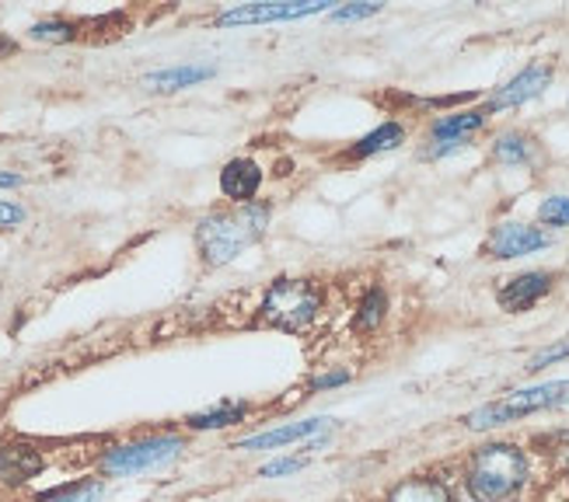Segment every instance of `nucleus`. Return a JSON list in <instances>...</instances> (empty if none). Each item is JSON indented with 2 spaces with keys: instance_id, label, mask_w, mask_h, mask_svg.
Returning <instances> with one entry per match:
<instances>
[{
  "instance_id": "f257e3e1",
  "label": "nucleus",
  "mask_w": 569,
  "mask_h": 502,
  "mask_svg": "<svg viewBox=\"0 0 569 502\" xmlns=\"http://www.w3.org/2000/svg\"><path fill=\"white\" fill-rule=\"evenodd\" d=\"M531 482V458L517 443H482L465 461V492L476 502H517Z\"/></svg>"
},
{
  "instance_id": "f03ea898",
  "label": "nucleus",
  "mask_w": 569,
  "mask_h": 502,
  "mask_svg": "<svg viewBox=\"0 0 569 502\" xmlns=\"http://www.w3.org/2000/svg\"><path fill=\"white\" fill-rule=\"evenodd\" d=\"M269 217H273V210L266 203H244L228 213L203 217L200 228H196V244H200L203 262L228 265L231 259H238L244 248H252L266 234Z\"/></svg>"
},
{
  "instance_id": "7ed1b4c3",
  "label": "nucleus",
  "mask_w": 569,
  "mask_h": 502,
  "mask_svg": "<svg viewBox=\"0 0 569 502\" xmlns=\"http://www.w3.org/2000/svg\"><path fill=\"white\" fill-rule=\"evenodd\" d=\"M562 405H569V381H549V384L510 391L500 401H489V405L468 412L461 422H465V430H472V433H489V430H500V425H510L517 419L552 412Z\"/></svg>"
},
{
  "instance_id": "20e7f679",
  "label": "nucleus",
  "mask_w": 569,
  "mask_h": 502,
  "mask_svg": "<svg viewBox=\"0 0 569 502\" xmlns=\"http://www.w3.org/2000/svg\"><path fill=\"white\" fill-rule=\"evenodd\" d=\"M321 311V290L308 280H277L269 287L259 321L280 332H305Z\"/></svg>"
},
{
  "instance_id": "39448f33",
  "label": "nucleus",
  "mask_w": 569,
  "mask_h": 502,
  "mask_svg": "<svg viewBox=\"0 0 569 502\" xmlns=\"http://www.w3.org/2000/svg\"><path fill=\"white\" fill-rule=\"evenodd\" d=\"M182 454V440L179 436H151V440H137L127 446H112L102 458L106 474H140L161 468L168 461H176Z\"/></svg>"
},
{
  "instance_id": "423d86ee",
  "label": "nucleus",
  "mask_w": 569,
  "mask_h": 502,
  "mask_svg": "<svg viewBox=\"0 0 569 502\" xmlns=\"http://www.w3.org/2000/svg\"><path fill=\"white\" fill-rule=\"evenodd\" d=\"M552 244V234L541 231V228H531V223H500V228H492L489 241H486V251L489 259H521V255H531V251H541Z\"/></svg>"
},
{
  "instance_id": "0eeeda50",
  "label": "nucleus",
  "mask_w": 569,
  "mask_h": 502,
  "mask_svg": "<svg viewBox=\"0 0 569 502\" xmlns=\"http://www.w3.org/2000/svg\"><path fill=\"white\" fill-rule=\"evenodd\" d=\"M318 11H329L326 0H277V4H241L231 8L217 18V24H269V21H293V18H308Z\"/></svg>"
},
{
  "instance_id": "6e6552de",
  "label": "nucleus",
  "mask_w": 569,
  "mask_h": 502,
  "mask_svg": "<svg viewBox=\"0 0 569 502\" xmlns=\"http://www.w3.org/2000/svg\"><path fill=\"white\" fill-rule=\"evenodd\" d=\"M552 78H556L552 63H531V67H525L521 73H517V78H510L497 94L489 98L486 112H503V109H517V106L531 102V98H538L541 91L552 84Z\"/></svg>"
},
{
  "instance_id": "1a4fd4ad",
  "label": "nucleus",
  "mask_w": 569,
  "mask_h": 502,
  "mask_svg": "<svg viewBox=\"0 0 569 502\" xmlns=\"http://www.w3.org/2000/svg\"><path fill=\"white\" fill-rule=\"evenodd\" d=\"M482 122H486V109H472V112H458V116L437 119L433 130H430L427 158H448V154H455V150H461L468 140H472V133L482 130Z\"/></svg>"
},
{
  "instance_id": "9d476101",
  "label": "nucleus",
  "mask_w": 569,
  "mask_h": 502,
  "mask_svg": "<svg viewBox=\"0 0 569 502\" xmlns=\"http://www.w3.org/2000/svg\"><path fill=\"white\" fill-rule=\"evenodd\" d=\"M552 272H541V269H535V272H521V275H513V280H507L503 287H500V293H497V300H500V308L507 311V314H525V311H531L541 297H549V290H552Z\"/></svg>"
},
{
  "instance_id": "9b49d317",
  "label": "nucleus",
  "mask_w": 569,
  "mask_h": 502,
  "mask_svg": "<svg viewBox=\"0 0 569 502\" xmlns=\"http://www.w3.org/2000/svg\"><path fill=\"white\" fill-rule=\"evenodd\" d=\"M46 468L42 454L32 443H4L0 446V485H24Z\"/></svg>"
},
{
  "instance_id": "f8f14e48",
  "label": "nucleus",
  "mask_w": 569,
  "mask_h": 502,
  "mask_svg": "<svg viewBox=\"0 0 569 502\" xmlns=\"http://www.w3.org/2000/svg\"><path fill=\"white\" fill-rule=\"evenodd\" d=\"M259 185H262V171L249 158H234L231 164H224V171H220V192L241 207L259 192Z\"/></svg>"
},
{
  "instance_id": "ddd939ff",
  "label": "nucleus",
  "mask_w": 569,
  "mask_h": 502,
  "mask_svg": "<svg viewBox=\"0 0 569 502\" xmlns=\"http://www.w3.org/2000/svg\"><path fill=\"white\" fill-rule=\"evenodd\" d=\"M332 419H305V422H290V425H280V430H266L259 436H249L241 440L238 450H277V446H287V443H297V440H308L321 430H329Z\"/></svg>"
},
{
  "instance_id": "4468645a",
  "label": "nucleus",
  "mask_w": 569,
  "mask_h": 502,
  "mask_svg": "<svg viewBox=\"0 0 569 502\" xmlns=\"http://www.w3.org/2000/svg\"><path fill=\"white\" fill-rule=\"evenodd\" d=\"M385 502H455V492L443 479H433V474H412V479H402L395 485Z\"/></svg>"
},
{
  "instance_id": "2eb2a0df",
  "label": "nucleus",
  "mask_w": 569,
  "mask_h": 502,
  "mask_svg": "<svg viewBox=\"0 0 569 502\" xmlns=\"http://www.w3.org/2000/svg\"><path fill=\"white\" fill-rule=\"evenodd\" d=\"M492 158L507 168H535L538 164V140L525 133H500L492 140Z\"/></svg>"
},
{
  "instance_id": "dca6fc26",
  "label": "nucleus",
  "mask_w": 569,
  "mask_h": 502,
  "mask_svg": "<svg viewBox=\"0 0 569 502\" xmlns=\"http://www.w3.org/2000/svg\"><path fill=\"white\" fill-rule=\"evenodd\" d=\"M207 78H213V67L189 63V67H168L158 73H147L143 84H147V91H182V88L207 81Z\"/></svg>"
},
{
  "instance_id": "f3484780",
  "label": "nucleus",
  "mask_w": 569,
  "mask_h": 502,
  "mask_svg": "<svg viewBox=\"0 0 569 502\" xmlns=\"http://www.w3.org/2000/svg\"><path fill=\"white\" fill-rule=\"evenodd\" d=\"M244 415H249V405H244V401H220L217 409L196 412L186 422H189V430H228V425H238Z\"/></svg>"
},
{
  "instance_id": "a211bd4d",
  "label": "nucleus",
  "mask_w": 569,
  "mask_h": 502,
  "mask_svg": "<svg viewBox=\"0 0 569 502\" xmlns=\"http://www.w3.org/2000/svg\"><path fill=\"white\" fill-rule=\"evenodd\" d=\"M406 140V130L399 122H381L375 133H367L357 147H353V154L357 158H370V154H381V150H395Z\"/></svg>"
},
{
  "instance_id": "6ab92c4d",
  "label": "nucleus",
  "mask_w": 569,
  "mask_h": 502,
  "mask_svg": "<svg viewBox=\"0 0 569 502\" xmlns=\"http://www.w3.org/2000/svg\"><path fill=\"white\" fill-rule=\"evenodd\" d=\"M385 311H388V297H385V290H381V287H370L367 297L360 300L357 318H353L357 332H375L378 324L385 321Z\"/></svg>"
},
{
  "instance_id": "aec40b11",
  "label": "nucleus",
  "mask_w": 569,
  "mask_h": 502,
  "mask_svg": "<svg viewBox=\"0 0 569 502\" xmlns=\"http://www.w3.org/2000/svg\"><path fill=\"white\" fill-rule=\"evenodd\" d=\"M102 492H106L102 482L88 479V482L63 485L57 492H46V495H39V502H98V499H102Z\"/></svg>"
},
{
  "instance_id": "412c9836",
  "label": "nucleus",
  "mask_w": 569,
  "mask_h": 502,
  "mask_svg": "<svg viewBox=\"0 0 569 502\" xmlns=\"http://www.w3.org/2000/svg\"><path fill=\"white\" fill-rule=\"evenodd\" d=\"M73 36H78V24H70L63 18H49V21L32 24V39L36 42H70Z\"/></svg>"
},
{
  "instance_id": "4be33fe9",
  "label": "nucleus",
  "mask_w": 569,
  "mask_h": 502,
  "mask_svg": "<svg viewBox=\"0 0 569 502\" xmlns=\"http://www.w3.org/2000/svg\"><path fill=\"white\" fill-rule=\"evenodd\" d=\"M562 360H569V335L566 339H559V342H552V345H546V349H538V353L528 360V373H541L546 367H556V363H562Z\"/></svg>"
},
{
  "instance_id": "5701e85b",
  "label": "nucleus",
  "mask_w": 569,
  "mask_h": 502,
  "mask_svg": "<svg viewBox=\"0 0 569 502\" xmlns=\"http://www.w3.org/2000/svg\"><path fill=\"white\" fill-rule=\"evenodd\" d=\"M538 220L549 223V228H569V195H549L538 207Z\"/></svg>"
},
{
  "instance_id": "b1692460",
  "label": "nucleus",
  "mask_w": 569,
  "mask_h": 502,
  "mask_svg": "<svg viewBox=\"0 0 569 502\" xmlns=\"http://www.w3.org/2000/svg\"><path fill=\"white\" fill-rule=\"evenodd\" d=\"M546 454L556 461V468L562 471V479L569 482V430L549 436V450H546Z\"/></svg>"
},
{
  "instance_id": "393cba45",
  "label": "nucleus",
  "mask_w": 569,
  "mask_h": 502,
  "mask_svg": "<svg viewBox=\"0 0 569 502\" xmlns=\"http://www.w3.org/2000/svg\"><path fill=\"white\" fill-rule=\"evenodd\" d=\"M305 461L301 458H287V461H273V464H266L262 468V479H280V474H293V471H301Z\"/></svg>"
},
{
  "instance_id": "a878e982",
  "label": "nucleus",
  "mask_w": 569,
  "mask_h": 502,
  "mask_svg": "<svg viewBox=\"0 0 569 502\" xmlns=\"http://www.w3.org/2000/svg\"><path fill=\"white\" fill-rule=\"evenodd\" d=\"M24 220V210L18 203H11V199H0V228H18V223Z\"/></svg>"
},
{
  "instance_id": "bb28decb",
  "label": "nucleus",
  "mask_w": 569,
  "mask_h": 502,
  "mask_svg": "<svg viewBox=\"0 0 569 502\" xmlns=\"http://www.w3.org/2000/svg\"><path fill=\"white\" fill-rule=\"evenodd\" d=\"M378 11H381V4H346V8L336 11V18H339V21H357V18L378 14Z\"/></svg>"
},
{
  "instance_id": "cd10ccee",
  "label": "nucleus",
  "mask_w": 569,
  "mask_h": 502,
  "mask_svg": "<svg viewBox=\"0 0 569 502\" xmlns=\"http://www.w3.org/2000/svg\"><path fill=\"white\" fill-rule=\"evenodd\" d=\"M346 381H350V373H346V370H339V373H321V376H315V381H311V388L321 391V388H336V384H346Z\"/></svg>"
},
{
  "instance_id": "c85d7f7f",
  "label": "nucleus",
  "mask_w": 569,
  "mask_h": 502,
  "mask_svg": "<svg viewBox=\"0 0 569 502\" xmlns=\"http://www.w3.org/2000/svg\"><path fill=\"white\" fill-rule=\"evenodd\" d=\"M11 185H21V174H0V189H11Z\"/></svg>"
}]
</instances>
